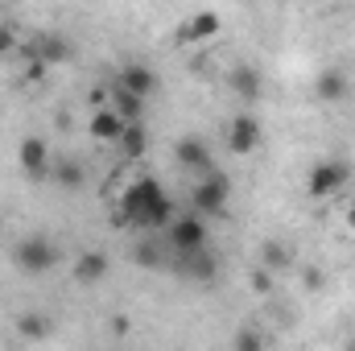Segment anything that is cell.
I'll use <instances>...</instances> for the list:
<instances>
[{
    "instance_id": "cell-19",
    "label": "cell",
    "mask_w": 355,
    "mask_h": 351,
    "mask_svg": "<svg viewBox=\"0 0 355 351\" xmlns=\"http://www.w3.org/2000/svg\"><path fill=\"white\" fill-rule=\"evenodd\" d=\"M87 128H91V137H95V141H103V145H107V141H120V132H124V120H120V116H116V112L103 103V108H95V116H91Z\"/></svg>"
},
{
    "instance_id": "cell-13",
    "label": "cell",
    "mask_w": 355,
    "mask_h": 351,
    "mask_svg": "<svg viewBox=\"0 0 355 351\" xmlns=\"http://www.w3.org/2000/svg\"><path fill=\"white\" fill-rule=\"evenodd\" d=\"M174 157H178V166L182 170H190V174H207L215 162H211V149L198 141V137H182L174 145Z\"/></svg>"
},
{
    "instance_id": "cell-16",
    "label": "cell",
    "mask_w": 355,
    "mask_h": 351,
    "mask_svg": "<svg viewBox=\"0 0 355 351\" xmlns=\"http://www.w3.org/2000/svg\"><path fill=\"white\" fill-rule=\"evenodd\" d=\"M107 108H112L124 124H141L149 103H145V99H137L132 91H124V87H116V83H112V103H107Z\"/></svg>"
},
{
    "instance_id": "cell-3",
    "label": "cell",
    "mask_w": 355,
    "mask_h": 351,
    "mask_svg": "<svg viewBox=\"0 0 355 351\" xmlns=\"http://www.w3.org/2000/svg\"><path fill=\"white\" fill-rule=\"evenodd\" d=\"M227 198H232V182H227V174L223 170H207V174H198V182H194V190H190V211L194 215H223L227 211Z\"/></svg>"
},
{
    "instance_id": "cell-17",
    "label": "cell",
    "mask_w": 355,
    "mask_h": 351,
    "mask_svg": "<svg viewBox=\"0 0 355 351\" xmlns=\"http://www.w3.org/2000/svg\"><path fill=\"white\" fill-rule=\"evenodd\" d=\"M347 91H352V79H347L343 71H335V67H331V71H322V75H318V83H314V95H318L322 103H343V99H347Z\"/></svg>"
},
{
    "instance_id": "cell-4",
    "label": "cell",
    "mask_w": 355,
    "mask_h": 351,
    "mask_svg": "<svg viewBox=\"0 0 355 351\" xmlns=\"http://www.w3.org/2000/svg\"><path fill=\"white\" fill-rule=\"evenodd\" d=\"M166 244L170 252H194V248H207V219L194 215V211H178V219L166 228Z\"/></svg>"
},
{
    "instance_id": "cell-22",
    "label": "cell",
    "mask_w": 355,
    "mask_h": 351,
    "mask_svg": "<svg viewBox=\"0 0 355 351\" xmlns=\"http://www.w3.org/2000/svg\"><path fill=\"white\" fill-rule=\"evenodd\" d=\"M285 264H289V248L277 244V240H265V248H261V268H265V273H281Z\"/></svg>"
},
{
    "instance_id": "cell-5",
    "label": "cell",
    "mask_w": 355,
    "mask_h": 351,
    "mask_svg": "<svg viewBox=\"0 0 355 351\" xmlns=\"http://www.w3.org/2000/svg\"><path fill=\"white\" fill-rule=\"evenodd\" d=\"M174 268L182 281H194V285H211L219 277V257L211 248H194V252H178L174 257Z\"/></svg>"
},
{
    "instance_id": "cell-26",
    "label": "cell",
    "mask_w": 355,
    "mask_h": 351,
    "mask_svg": "<svg viewBox=\"0 0 355 351\" xmlns=\"http://www.w3.org/2000/svg\"><path fill=\"white\" fill-rule=\"evenodd\" d=\"M347 228H352V232H355V207H352V211H347Z\"/></svg>"
},
{
    "instance_id": "cell-6",
    "label": "cell",
    "mask_w": 355,
    "mask_h": 351,
    "mask_svg": "<svg viewBox=\"0 0 355 351\" xmlns=\"http://www.w3.org/2000/svg\"><path fill=\"white\" fill-rule=\"evenodd\" d=\"M347 182H352V166H347V162H318V166H310L306 190H310V198H331V194H339Z\"/></svg>"
},
{
    "instance_id": "cell-14",
    "label": "cell",
    "mask_w": 355,
    "mask_h": 351,
    "mask_svg": "<svg viewBox=\"0 0 355 351\" xmlns=\"http://www.w3.org/2000/svg\"><path fill=\"white\" fill-rule=\"evenodd\" d=\"M219 25H223L219 12H211V8H207V12H194V17L178 29V42H182V46H190V42H211V37L219 33Z\"/></svg>"
},
{
    "instance_id": "cell-1",
    "label": "cell",
    "mask_w": 355,
    "mask_h": 351,
    "mask_svg": "<svg viewBox=\"0 0 355 351\" xmlns=\"http://www.w3.org/2000/svg\"><path fill=\"white\" fill-rule=\"evenodd\" d=\"M178 219V207L170 190L162 186V178L137 174L124 194H120V223L132 228L137 236H166V228Z\"/></svg>"
},
{
    "instance_id": "cell-23",
    "label": "cell",
    "mask_w": 355,
    "mask_h": 351,
    "mask_svg": "<svg viewBox=\"0 0 355 351\" xmlns=\"http://www.w3.org/2000/svg\"><path fill=\"white\" fill-rule=\"evenodd\" d=\"M232 351H265V335L257 327H240L232 339Z\"/></svg>"
},
{
    "instance_id": "cell-2",
    "label": "cell",
    "mask_w": 355,
    "mask_h": 351,
    "mask_svg": "<svg viewBox=\"0 0 355 351\" xmlns=\"http://www.w3.org/2000/svg\"><path fill=\"white\" fill-rule=\"evenodd\" d=\"M12 264H17L25 277H46L54 264H62V248H58V240H50V236H25V240L12 248Z\"/></svg>"
},
{
    "instance_id": "cell-24",
    "label": "cell",
    "mask_w": 355,
    "mask_h": 351,
    "mask_svg": "<svg viewBox=\"0 0 355 351\" xmlns=\"http://www.w3.org/2000/svg\"><path fill=\"white\" fill-rule=\"evenodd\" d=\"M12 50H17V29L8 21H0V58H8Z\"/></svg>"
},
{
    "instance_id": "cell-27",
    "label": "cell",
    "mask_w": 355,
    "mask_h": 351,
    "mask_svg": "<svg viewBox=\"0 0 355 351\" xmlns=\"http://www.w3.org/2000/svg\"><path fill=\"white\" fill-rule=\"evenodd\" d=\"M347 351H355V339H352V343H347Z\"/></svg>"
},
{
    "instance_id": "cell-15",
    "label": "cell",
    "mask_w": 355,
    "mask_h": 351,
    "mask_svg": "<svg viewBox=\"0 0 355 351\" xmlns=\"http://www.w3.org/2000/svg\"><path fill=\"white\" fill-rule=\"evenodd\" d=\"M112 273V261H107V252H99V248H91L83 252L79 261H75V281L79 285H95V281H103Z\"/></svg>"
},
{
    "instance_id": "cell-8",
    "label": "cell",
    "mask_w": 355,
    "mask_h": 351,
    "mask_svg": "<svg viewBox=\"0 0 355 351\" xmlns=\"http://www.w3.org/2000/svg\"><path fill=\"white\" fill-rule=\"evenodd\" d=\"M17 162H21L25 178H33V182H42V178L54 174V153H50L46 137H25L21 149H17Z\"/></svg>"
},
{
    "instance_id": "cell-18",
    "label": "cell",
    "mask_w": 355,
    "mask_h": 351,
    "mask_svg": "<svg viewBox=\"0 0 355 351\" xmlns=\"http://www.w3.org/2000/svg\"><path fill=\"white\" fill-rule=\"evenodd\" d=\"M120 153L128 157V162H141L145 153H149V128H145V120L141 124H124V132H120Z\"/></svg>"
},
{
    "instance_id": "cell-12",
    "label": "cell",
    "mask_w": 355,
    "mask_h": 351,
    "mask_svg": "<svg viewBox=\"0 0 355 351\" xmlns=\"http://www.w3.org/2000/svg\"><path fill=\"white\" fill-rule=\"evenodd\" d=\"M227 87L236 91L244 103H252V99H261V91H265V79H261V71H257L252 62H236V67L227 71Z\"/></svg>"
},
{
    "instance_id": "cell-25",
    "label": "cell",
    "mask_w": 355,
    "mask_h": 351,
    "mask_svg": "<svg viewBox=\"0 0 355 351\" xmlns=\"http://www.w3.org/2000/svg\"><path fill=\"white\" fill-rule=\"evenodd\" d=\"M306 285H314V289H318V285H322V273H318V268H310V273H306Z\"/></svg>"
},
{
    "instance_id": "cell-7",
    "label": "cell",
    "mask_w": 355,
    "mask_h": 351,
    "mask_svg": "<svg viewBox=\"0 0 355 351\" xmlns=\"http://www.w3.org/2000/svg\"><path fill=\"white\" fill-rule=\"evenodd\" d=\"M71 58H75V42L67 33H58V29L37 33V42H33V67H62Z\"/></svg>"
},
{
    "instance_id": "cell-9",
    "label": "cell",
    "mask_w": 355,
    "mask_h": 351,
    "mask_svg": "<svg viewBox=\"0 0 355 351\" xmlns=\"http://www.w3.org/2000/svg\"><path fill=\"white\" fill-rule=\"evenodd\" d=\"M257 145H261V120L252 112H236L227 124V149L236 157H248V153H257Z\"/></svg>"
},
{
    "instance_id": "cell-11",
    "label": "cell",
    "mask_w": 355,
    "mask_h": 351,
    "mask_svg": "<svg viewBox=\"0 0 355 351\" xmlns=\"http://www.w3.org/2000/svg\"><path fill=\"white\" fill-rule=\"evenodd\" d=\"M132 261L141 264V268H149V273H162V268L174 264V252H170L166 236H141L132 244Z\"/></svg>"
},
{
    "instance_id": "cell-28",
    "label": "cell",
    "mask_w": 355,
    "mask_h": 351,
    "mask_svg": "<svg viewBox=\"0 0 355 351\" xmlns=\"http://www.w3.org/2000/svg\"><path fill=\"white\" fill-rule=\"evenodd\" d=\"M0 228H4V219H0Z\"/></svg>"
},
{
    "instance_id": "cell-21",
    "label": "cell",
    "mask_w": 355,
    "mask_h": 351,
    "mask_svg": "<svg viewBox=\"0 0 355 351\" xmlns=\"http://www.w3.org/2000/svg\"><path fill=\"white\" fill-rule=\"evenodd\" d=\"M54 182L62 186V190H79L83 182H87V170H83V162H75V157H62L58 166H54Z\"/></svg>"
},
{
    "instance_id": "cell-20",
    "label": "cell",
    "mask_w": 355,
    "mask_h": 351,
    "mask_svg": "<svg viewBox=\"0 0 355 351\" xmlns=\"http://www.w3.org/2000/svg\"><path fill=\"white\" fill-rule=\"evenodd\" d=\"M50 331H54V318L50 314H37V310H29V314H21L17 318V335L21 339H50Z\"/></svg>"
},
{
    "instance_id": "cell-10",
    "label": "cell",
    "mask_w": 355,
    "mask_h": 351,
    "mask_svg": "<svg viewBox=\"0 0 355 351\" xmlns=\"http://www.w3.org/2000/svg\"><path fill=\"white\" fill-rule=\"evenodd\" d=\"M116 87L132 91L137 99H153L157 95V87H162V79H157V71L153 67H145V62H128V67H120V79H116Z\"/></svg>"
}]
</instances>
